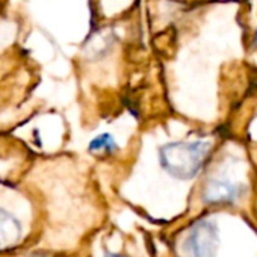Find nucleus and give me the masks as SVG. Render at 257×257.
Instances as JSON below:
<instances>
[{"label": "nucleus", "mask_w": 257, "mask_h": 257, "mask_svg": "<svg viewBox=\"0 0 257 257\" xmlns=\"http://www.w3.org/2000/svg\"><path fill=\"white\" fill-rule=\"evenodd\" d=\"M191 257H215L218 248V230L209 221L197 222L186 240Z\"/></svg>", "instance_id": "obj_2"}, {"label": "nucleus", "mask_w": 257, "mask_h": 257, "mask_svg": "<svg viewBox=\"0 0 257 257\" xmlns=\"http://www.w3.org/2000/svg\"><path fill=\"white\" fill-rule=\"evenodd\" d=\"M209 152L210 144L206 141L170 143L161 147L159 159L168 174L180 180H189L200 173Z\"/></svg>", "instance_id": "obj_1"}, {"label": "nucleus", "mask_w": 257, "mask_h": 257, "mask_svg": "<svg viewBox=\"0 0 257 257\" xmlns=\"http://www.w3.org/2000/svg\"><path fill=\"white\" fill-rule=\"evenodd\" d=\"M32 257H43V255H41V254H34Z\"/></svg>", "instance_id": "obj_6"}, {"label": "nucleus", "mask_w": 257, "mask_h": 257, "mask_svg": "<svg viewBox=\"0 0 257 257\" xmlns=\"http://www.w3.org/2000/svg\"><path fill=\"white\" fill-rule=\"evenodd\" d=\"M254 40H255V44H257V32H255V37H254Z\"/></svg>", "instance_id": "obj_7"}, {"label": "nucleus", "mask_w": 257, "mask_h": 257, "mask_svg": "<svg viewBox=\"0 0 257 257\" xmlns=\"http://www.w3.org/2000/svg\"><path fill=\"white\" fill-rule=\"evenodd\" d=\"M22 236V225L10 212L0 207V245H11Z\"/></svg>", "instance_id": "obj_4"}, {"label": "nucleus", "mask_w": 257, "mask_h": 257, "mask_svg": "<svg viewBox=\"0 0 257 257\" xmlns=\"http://www.w3.org/2000/svg\"><path fill=\"white\" fill-rule=\"evenodd\" d=\"M243 192V186L227 179H212L204 189L203 198L206 203H231Z\"/></svg>", "instance_id": "obj_3"}, {"label": "nucleus", "mask_w": 257, "mask_h": 257, "mask_svg": "<svg viewBox=\"0 0 257 257\" xmlns=\"http://www.w3.org/2000/svg\"><path fill=\"white\" fill-rule=\"evenodd\" d=\"M88 150L95 155H112L118 150V144L110 134H101L89 143Z\"/></svg>", "instance_id": "obj_5"}]
</instances>
